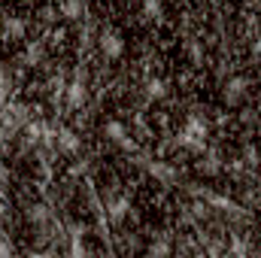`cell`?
<instances>
[{
    "label": "cell",
    "mask_w": 261,
    "mask_h": 258,
    "mask_svg": "<svg viewBox=\"0 0 261 258\" xmlns=\"http://www.w3.org/2000/svg\"><path fill=\"white\" fill-rule=\"evenodd\" d=\"M55 149H58L61 155H79V149H82V140L76 137V131L58 128V134H55Z\"/></svg>",
    "instance_id": "1"
},
{
    "label": "cell",
    "mask_w": 261,
    "mask_h": 258,
    "mask_svg": "<svg viewBox=\"0 0 261 258\" xmlns=\"http://www.w3.org/2000/svg\"><path fill=\"white\" fill-rule=\"evenodd\" d=\"M100 52H103L107 58H122V52H125L122 37H119L116 31H103V34H100Z\"/></svg>",
    "instance_id": "2"
},
{
    "label": "cell",
    "mask_w": 261,
    "mask_h": 258,
    "mask_svg": "<svg viewBox=\"0 0 261 258\" xmlns=\"http://www.w3.org/2000/svg\"><path fill=\"white\" fill-rule=\"evenodd\" d=\"M103 134H107L113 143H119L122 149H134V140L128 137V131H125V125H122L119 119H110V122L103 125Z\"/></svg>",
    "instance_id": "3"
},
{
    "label": "cell",
    "mask_w": 261,
    "mask_h": 258,
    "mask_svg": "<svg viewBox=\"0 0 261 258\" xmlns=\"http://www.w3.org/2000/svg\"><path fill=\"white\" fill-rule=\"evenodd\" d=\"M107 210H110V219L113 222H122L125 216L130 213V197H113V200H107Z\"/></svg>",
    "instance_id": "4"
},
{
    "label": "cell",
    "mask_w": 261,
    "mask_h": 258,
    "mask_svg": "<svg viewBox=\"0 0 261 258\" xmlns=\"http://www.w3.org/2000/svg\"><path fill=\"white\" fill-rule=\"evenodd\" d=\"M243 94H246V79H243V76H234V79L225 85V97H228V104H237Z\"/></svg>",
    "instance_id": "5"
},
{
    "label": "cell",
    "mask_w": 261,
    "mask_h": 258,
    "mask_svg": "<svg viewBox=\"0 0 261 258\" xmlns=\"http://www.w3.org/2000/svg\"><path fill=\"white\" fill-rule=\"evenodd\" d=\"M64 94H67V104H70V107H82V100H85V85H82V79H73L64 88Z\"/></svg>",
    "instance_id": "6"
},
{
    "label": "cell",
    "mask_w": 261,
    "mask_h": 258,
    "mask_svg": "<svg viewBox=\"0 0 261 258\" xmlns=\"http://www.w3.org/2000/svg\"><path fill=\"white\" fill-rule=\"evenodd\" d=\"M206 122L200 119V116H189V122H186V134H192L197 140H206Z\"/></svg>",
    "instance_id": "7"
},
{
    "label": "cell",
    "mask_w": 261,
    "mask_h": 258,
    "mask_svg": "<svg viewBox=\"0 0 261 258\" xmlns=\"http://www.w3.org/2000/svg\"><path fill=\"white\" fill-rule=\"evenodd\" d=\"M146 94H149L152 100H164V97H167V85H164V79H149V82H146Z\"/></svg>",
    "instance_id": "8"
},
{
    "label": "cell",
    "mask_w": 261,
    "mask_h": 258,
    "mask_svg": "<svg viewBox=\"0 0 261 258\" xmlns=\"http://www.w3.org/2000/svg\"><path fill=\"white\" fill-rule=\"evenodd\" d=\"M9 88H12V79H9V73L0 67V107L9 100Z\"/></svg>",
    "instance_id": "9"
},
{
    "label": "cell",
    "mask_w": 261,
    "mask_h": 258,
    "mask_svg": "<svg viewBox=\"0 0 261 258\" xmlns=\"http://www.w3.org/2000/svg\"><path fill=\"white\" fill-rule=\"evenodd\" d=\"M3 31H6L9 37H21V34H24V24H21L18 18H6V21H3Z\"/></svg>",
    "instance_id": "10"
},
{
    "label": "cell",
    "mask_w": 261,
    "mask_h": 258,
    "mask_svg": "<svg viewBox=\"0 0 261 258\" xmlns=\"http://www.w3.org/2000/svg\"><path fill=\"white\" fill-rule=\"evenodd\" d=\"M143 12H146L149 18H161V0H146V3H143Z\"/></svg>",
    "instance_id": "11"
},
{
    "label": "cell",
    "mask_w": 261,
    "mask_h": 258,
    "mask_svg": "<svg viewBox=\"0 0 261 258\" xmlns=\"http://www.w3.org/2000/svg\"><path fill=\"white\" fill-rule=\"evenodd\" d=\"M31 222H46V207H31Z\"/></svg>",
    "instance_id": "12"
},
{
    "label": "cell",
    "mask_w": 261,
    "mask_h": 258,
    "mask_svg": "<svg viewBox=\"0 0 261 258\" xmlns=\"http://www.w3.org/2000/svg\"><path fill=\"white\" fill-rule=\"evenodd\" d=\"M167 252H170L167 243H152V246H149V255H167Z\"/></svg>",
    "instance_id": "13"
},
{
    "label": "cell",
    "mask_w": 261,
    "mask_h": 258,
    "mask_svg": "<svg viewBox=\"0 0 261 258\" xmlns=\"http://www.w3.org/2000/svg\"><path fill=\"white\" fill-rule=\"evenodd\" d=\"M3 183H9V167L0 161V186H3Z\"/></svg>",
    "instance_id": "14"
},
{
    "label": "cell",
    "mask_w": 261,
    "mask_h": 258,
    "mask_svg": "<svg viewBox=\"0 0 261 258\" xmlns=\"http://www.w3.org/2000/svg\"><path fill=\"white\" fill-rule=\"evenodd\" d=\"M9 252H12V246L9 243H0V255H9Z\"/></svg>",
    "instance_id": "15"
},
{
    "label": "cell",
    "mask_w": 261,
    "mask_h": 258,
    "mask_svg": "<svg viewBox=\"0 0 261 258\" xmlns=\"http://www.w3.org/2000/svg\"><path fill=\"white\" fill-rule=\"evenodd\" d=\"M0 67H3V64H0Z\"/></svg>",
    "instance_id": "16"
}]
</instances>
